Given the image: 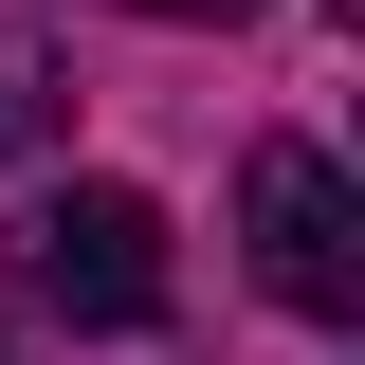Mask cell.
<instances>
[{
    "label": "cell",
    "mask_w": 365,
    "mask_h": 365,
    "mask_svg": "<svg viewBox=\"0 0 365 365\" xmlns=\"http://www.w3.org/2000/svg\"><path fill=\"white\" fill-rule=\"evenodd\" d=\"M55 128H73V73H55L37 37H0V165H37Z\"/></svg>",
    "instance_id": "cell-3"
},
{
    "label": "cell",
    "mask_w": 365,
    "mask_h": 365,
    "mask_svg": "<svg viewBox=\"0 0 365 365\" xmlns=\"http://www.w3.org/2000/svg\"><path fill=\"white\" fill-rule=\"evenodd\" d=\"M0 292L55 311V329H165V201H128V182L19 201L0 220Z\"/></svg>",
    "instance_id": "cell-1"
},
{
    "label": "cell",
    "mask_w": 365,
    "mask_h": 365,
    "mask_svg": "<svg viewBox=\"0 0 365 365\" xmlns=\"http://www.w3.org/2000/svg\"><path fill=\"white\" fill-rule=\"evenodd\" d=\"M128 19H182V37H201V19H256V0H128Z\"/></svg>",
    "instance_id": "cell-4"
},
{
    "label": "cell",
    "mask_w": 365,
    "mask_h": 365,
    "mask_svg": "<svg viewBox=\"0 0 365 365\" xmlns=\"http://www.w3.org/2000/svg\"><path fill=\"white\" fill-rule=\"evenodd\" d=\"M0 365H19V347H0Z\"/></svg>",
    "instance_id": "cell-5"
},
{
    "label": "cell",
    "mask_w": 365,
    "mask_h": 365,
    "mask_svg": "<svg viewBox=\"0 0 365 365\" xmlns=\"http://www.w3.org/2000/svg\"><path fill=\"white\" fill-rule=\"evenodd\" d=\"M237 237H256V292H274V311H311V329L365 311V201H347V165H329V146L274 128L256 165H237Z\"/></svg>",
    "instance_id": "cell-2"
}]
</instances>
